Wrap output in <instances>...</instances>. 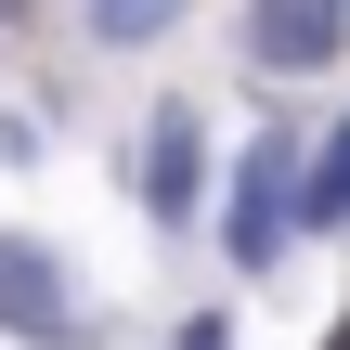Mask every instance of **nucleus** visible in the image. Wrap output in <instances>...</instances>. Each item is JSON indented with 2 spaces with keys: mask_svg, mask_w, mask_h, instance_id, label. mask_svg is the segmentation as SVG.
<instances>
[{
  "mask_svg": "<svg viewBox=\"0 0 350 350\" xmlns=\"http://www.w3.org/2000/svg\"><path fill=\"white\" fill-rule=\"evenodd\" d=\"M0 325H13V338H65V325H78V312H65V273H52L39 247H13V234H0Z\"/></svg>",
  "mask_w": 350,
  "mask_h": 350,
  "instance_id": "2",
  "label": "nucleus"
},
{
  "mask_svg": "<svg viewBox=\"0 0 350 350\" xmlns=\"http://www.w3.org/2000/svg\"><path fill=\"white\" fill-rule=\"evenodd\" d=\"M338 39H350V26L325 13V0H286V13H260V26H247V52H260V65H325Z\"/></svg>",
  "mask_w": 350,
  "mask_h": 350,
  "instance_id": "3",
  "label": "nucleus"
},
{
  "mask_svg": "<svg viewBox=\"0 0 350 350\" xmlns=\"http://www.w3.org/2000/svg\"><path fill=\"white\" fill-rule=\"evenodd\" d=\"M325 350H350V325H338V338H325Z\"/></svg>",
  "mask_w": 350,
  "mask_h": 350,
  "instance_id": "7",
  "label": "nucleus"
},
{
  "mask_svg": "<svg viewBox=\"0 0 350 350\" xmlns=\"http://www.w3.org/2000/svg\"><path fill=\"white\" fill-rule=\"evenodd\" d=\"M312 221H350V130H338V156H325V182H312Z\"/></svg>",
  "mask_w": 350,
  "mask_h": 350,
  "instance_id": "5",
  "label": "nucleus"
},
{
  "mask_svg": "<svg viewBox=\"0 0 350 350\" xmlns=\"http://www.w3.org/2000/svg\"><path fill=\"white\" fill-rule=\"evenodd\" d=\"M234 195H247V208H234V260H247V273H273V247H286V234H299V208H312V195L286 182V143H273V130L247 143V182H234Z\"/></svg>",
  "mask_w": 350,
  "mask_h": 350,
  "instance_id": "1",
  "label": "nucleus"
},
{
  "mask_svg": "<svg viewBox=\"0 0 350 350\" xmlns=\"http://www.w3.org/2000/svg\"><path fill=\"white\" fill-rule=\"evenodd\" d=\"M143 195H156V221L195 208V130L182 117H156V143H143Z\"/></svg>",
  "mask_w": 350,
  "mask_h": 350,
  "instance_id": "4",
  "label": "nucleus"
},
{
  "mask_svg": "<svg viewBox=\"0 0 350 350\" xmlns=\"http://www.w3.org/2000/svg\"><path fill=\"white\" fill-rule=\"evenodd\" d=\"M182 350H221V325H195V338H182Z\"/></svg>",
  "mask_w": 350,
  "mask_h": 350,
  "instance_id": "6",
  "label": "nucleus"
}]
</instances>
